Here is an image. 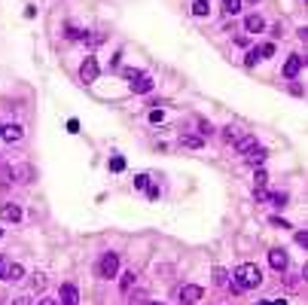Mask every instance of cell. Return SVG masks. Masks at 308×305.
Wrapping results in <instances>:
<instances>
[{
    "label": "cell",
    "instance_id": "obj_1",
    "mask_svg": "<svg viewBox=\"0 0 308 305\" xmlns=\"http://www.w3.org/2000/svg\"><path fill=\"white\" fill-rule=\"evenodd\" d=\"M235 284H238L241 290H253V287H259V284H262V272H259V265H253V262L238 265V269H235Z\"/></svg>",
    "mask_w": 308,
    "mask_h": 305
},
{
    "label": "cell",
    "instance_id": "obj_2",
    "mask_svg": "<svg viewBox=\"0 0 308 305\" xmlns=\"http://www.w3.org/2000/svg\"><path fill=\"white\" fill-rule=\"evenodd\" d=\"M95 275L104 278V281L116 278V275H119V253H116V250L101 253V259H98V265H95Z\"/></svg>",
    "mask_w": 308,
    "mask_h": 305
},
{
    "label": "cell",
    "instance_id": "obj_3",
    "mask_svg": "<svg viewBox=\"0 0 308 305\" xmlns=\"http://www.w3.org/2000/svg\"><path fill=\"white\" fill-rule=\"evenodd\" d=\"M122 76L128 80L131 92H137V95H146V92H152V80H149L146 73H140V70H131V67H125V70H122Z\"/></svg>",
    "mask_w": 308,
    "mask_h": 305
},
{
    "label": "cell",
    "instance_id": "obj_4",
    "mask_svg": "<svg viewBox=\"0 0 308 305\" xmlns=\"http://www.w3.org/2000/svg\"><path fill=\"white\" fill-rule=\"evenodd\" d=\"M80 80L86 86H92L98 80V61H95V55H86V61L80 64Z\"/></svg>",
    "mask_w": 308,
    "mask_h": 305
},
{
    "label": "cell",
    "instance_id": "obj_5",
    "mask_svg": "<svg viewBox=\"0 0 308 305\" xmlns=\"http://www.w3.org/2000/svg\"><path fill=\"white\" fill-rule=\"evenodd\" d=\"M0 137H4L7 143H19L25 137V128L19 122H10V125H0Z\"/></svg>",
    "mask_w": 308,
    "mask_h": 305
},
{
    "label": "cell",
    "instance_id": "obj_6",
    "mask_svg": "<svg viewBox=\"0 0 308 305\" xmlns=\"http://www.w3.org/2000/svg\"><path fill=\"white\" fill-rule=\"evenodd\" d=\"M199 299H202V287H199V284H186V287L180 290V299H177V302H180V305H196Z\"/></svg>",
    "mask_w": 308,
    "mask_h": 305
},
{
    "label": "cell",
    "instance_id": "obj_7",
    "mask_svg": "<svg viewBox=\"0 0 308 305\" xmlns=\"http://www.w3.org/2000/svg\"><path fill=\"white\" fill-rule=\"evenodd\" d=\"M268 262H272V269H275V272H284L287 265H290V256H287V250L275 247V250H268Z\"/></svg>",
    "mask_w": 308,
    "mask_h": 305
},
{
    "label": "cell",
    "instance_id": "obj_8",
    "mask_svg": "<svg viewBox=\"0 0 308 305\" xmlns=\"http://www.w3.org/2000/svg\"><path fill=\"white\" fill-rule=\"evenodd\" d=\"M0 220L4 223H22V208L19 205H0Z\"/></svg>",
    "mask_w": 308,
    "mask_h": 305
},
{
    "label": "cell",
    "instance_id": "obj_9",
    "mask_svg": "<svg viewBox=\"0 0 308 305\" xmlns=\"http://www.w3.org/2000/svg\"><path fill=\"white\" fill-rule=\"evenodd\" d=\"M61 305H80V290H76V284H61Z\"/></svg>",
    "mask_w": 308,
    "mask_h": 305
},
{
    "label": "cell",
    "instance_id": "obj_10",
    "mask_svg": "<svg viewBox=\"0 0 308 305\" xmlns=\"http://www.w3.org/2000/svg\"><path fill=\"white\" fill-rule=\"evenodd\" d=\"M302 55H290L287 58V64H284V76H287V80H296V76H299V70H302Z\"/></svg>",
    "mask_w": 308,
    "mask_h": 305
},
{
    "label": "cell",
    "instance_id": "obj_11",
    "mask_svg": "<svg viewBox=\"0 0 308 305\" xmlns=\"http://www.w3.org/2000/svg\"><path fill=\"white\" fill-rule=\"evenodd\" d=\"M259 143H256V137L253 134H241V137H235V152H241V156H247L250 149H256Z\"/></svg>",
    "mask_w": 308,
    "mask_h": 305
},
{
    "label": "cell",
    "instance_id": "obj_12",
    "mask_svg": "<svg viewBox=\"0 0 308 305\" xmlns=\"http://www.w3.org/2000/svg\"><path fill=\"white\" fill-rule=\"evenodd\" d=\"M244 31H247V34H259V31H265V19H262L259 13H250V16L244 19Z\"/></svg>",
    "mask_w": 308,
    "mask_h": 305
},
{
    "label": "cell",
    "instance_id": "obj_13",
    "mask_svg": "<svg viewBox=\"0 0 308 305\" xmlns=\"http://www.w3.org/2000/svg\"><path fill=\"white\" fill-rule=\"evenodd\" d=\"M265 156H268V152H265L262 146H256V149H250V152H247V165H253V168H256V165H262V162H265Z\"/></svg>",
    "mask_w": 308,
    "mask_h": 305
},
{
    "label": "cell",
    "instance_id": "obj_14",
    "mask_svg": "<svg viewBox=\"0 0 308 305\" xmlns=\"http://www.w3.org/2000/svg\"><path fill=\"white\" fill-rule=\"evenodd\" d=\"M25 278V269L19 262H13V265H7V275H4V281H22Z\"/></svg>",
    "mask_w": 308,
    "mask_h": 305
},
{
    "label": "cell",
    "instance_id": "obj_15",
    "mask_svg": "<svg viewBox=\"0 0 308 305\" xmlns=\"http://www.w3.org/2000/svg\"><path fill=\"white\" fill-rule=\"evenodd\" d=\"M223 13L226 16H238L241 13V0H223Z\"/></svg>",
    "mask_w": 308,
    "mask_h": 305
},
{
    "label": "cell",
    "instance_id": "obj_16",
    "mask_svg": "<svg viewBox=\"0 0 308 305\" xmlns=\"http://www.w3.org/2000/svg\"><path fill=\"white\" fill-rule=\"evenodd\" d=\"M131 287H134V272H122V278H119V290L128 293Z\"/></svg>",
    "mask_w": 308,
    "mask_h": 305
},
{
    "label": "cell",
    "instance_id": "obj_17",
    "mask_svg": "<svg viewBox=\"0 0 308 305\" xmlns=\"http://www.w3.org/2000/svg\"><path fill=\"white\" fill-rule=\"evenodd\" d=\"M253 55H256V58H272V55H275V46H272V43H262L259 49H253Z\"/></svg>",
    "mask_w": 308,
    "mask_h": 305
},
{
    "label": "cell",
    "instance_id": "obj_18",
    "mask_svg": "<svg viewBox=\"0 0 308 305\" xmlns=\"http://www.w3.org/2000/svg\"><path fill=\"white\" fill-rule=\"evenodd\" d=\"M208 10H211V4H202V0H196V4H192V16H199V19H205Z\"/></svg>",
    "mask_w": 308,
    "mask_h": 305
},
{
    "label": "cell",
    "instance_id": "obj_19",
    "mask_svg": "<svg viewBox=\"0 0 308 305\" xmlns=\"http://www.w3.org/2000/svg\"><path fill=\"white\" fill-rule=\"evenodd\" d=\"M265 202H272V205L284 208V205H287V193H268V199H265Z\"/></svg>",
    "mask_w": 308,
    "mask_h": 305
},
{
    "label": "cell",
    "instance_id": "obj_20",
    "mask_svg": "<svg viewBox=\"0 0 308 305\" xmlns=\"http://www.w3.org/2000/svg\"><path fill=\"white\" fill-rule=\"evenodd\" d=\"M64 34H67V40H83V37H86L76 25H67V31H64Z\"/></svg>",
    "mask_w": 308,
    "mask_h": 305
},
{
    "label": "cell",
    "instance_id": "obj_21",
    "mask_svg": "<svg viewBox=\"0 0 308 305\" xmlns=\"http://www.w3.org/2000/svg\"><path fill=\"white\" fill-rule=\"evenodd\" d=\"M180 143L189 146V149H199V146H202V137H189V134H186V137H180Z\"/></svg>",
    "mask_w": 308,
    "mask_h": 305
},
{
    "label": "cell",
    "instance_id": "obj_22",
    "mask_svg": "<svg viewBox=\"0 0 308 305\" xmlns=\"http://www.w3.org/2000/svg\"><path fill=\"white\" fill-rule=\"evenodd\" d=\"M149 186V174H137L134 177V189H146Z\"/></svg>",
    "mask_w": 308,
    "mask_h": 305
},
{
    "label": "cell",
    "instance_id": "obj_23",
    "mask_svg": "<svg viewBox=\"0 0 308 305\" xmlns=\"http://www.w3.org/2000/svg\"><path fill=\"white\" fill-rule=\"evenodd\" d=\"M214 281H217L220 287H229V278H226V272H223V269H214Z\"/></svg>",
    "mask_w": 308,
    "mask_h": 305
},
{
    "label": "cell",
    "instance_id": "obj_24",
    "mask_svg": "<svg viewBox=\"0 0 308 305\" xmlns=\"http://www.w3.org/2000/svg\"><path fill=\"white\" fill-rule=\"evenodd\" d=\"M143 302H146V293H143V290L131 293V299H128V305H143Z\"/></svg>",
    "mask_w": 308,
    "mask_h": 305
},
{
    "label": "cell",
    "instance_id": "obj_25",
    "mask_svg": "<svg viewBox=\"0 0 308 305\" xmlns=\"http://www.w3.org/2000/svg\"><path fill=\"white\" fill-rule=\"evenodd\" d=\"M122 168H125V159L122 156H113L110 159V171H122Z\"/></svg>",
    "mask_w": 308,
    "mask_h": 305
},
{
    "label": "cell",
    "instance_id": "obj_26",
    "mask_svg": "<svg viewBox=\"0 0 308 305\" xmlns=\"http://www.w3.org/2000/svg\"><path fill=\"white\" fill-rule=\"evenodd\" d=\"M253 177H256V186H265V183H268V174H265L262 168H256V174H253Z\"/></svg>",
    "mask_w": 308,
    "mask_h": 305
},
{
    "label": "cell",
    "instance_id": "obj_27",
    "mask_svg": "<svg viewBox=\"0 0 308 305\" xmlns=\"http://www.w3.org/2000/svg\"><path fill=\"white\" fill-rule=\"evenodd\" d=\"M253 196H256V202H265V199H268V193H265V186H256V189H253Z\"/></svg>",
    "mask_w": 308,
    "mask_h": 305
},
{
    "label": "cell",
    "instance_id": "obj_28",
    "mask_svg": "<svg viewBox=\"0 0 308 305\" xmlns=\"http://www.w3.org/2000/svg\"><path fill=\"white\" fill-rule=\"evenodd\" d=\"M268 223H272V226H278V229H290V223H287V220H281V217H272Z\"/></svg>",
    "mask_w": 308,
    "mask_h": 305
},
{
    "label": "cell",
    "instance_id": "obj_29",
    "mask_svg": "<svg viewBox=\"0 0 308 305\" xmlns=\"http://www.w3.org/2000/svg\"><path fill=\"white\" fill-rule=\"evenodd\" d=\"M296 244H302V247H308V232H296Z\"/></svg>",
    "mask_w": 308,
    "mask_h": 305
},
{
    "label": "cell",
    "instance_id": "obj_30",
    "mask_svg": "<svg viewBox=\"0 0 308 305\" xmlns=\"http://www.w3.org/2000/svg\"><path fill=\"white\" fill-rule=\"evenodd\" d=\"M7 265H10V262H7V256L0 253V281H4V275H7Z\"/></svg>",
    "mask_w": 308,
    "mask_h": 305
},
{
    "label": "cell",
    "instance_id": "obj_31",
    "mask_svg": "<svg viewBox=\"0 0 308 305\" xmlns=\"http://www.w3.org/2000/svg\"><path fill=\"white\" fill-rule=\"evenodd\" d=\"M223 137H226V140H235V137H238V131H235V128H232V125H229V128H226V131H223Z\"/></svg>",
    "mask_w": 308,
    "mask_h": 305
},
{
    "label": "cell",
    "instance_id": "obj_32",
    "mask_svg": "<svg viewBox=\"0 0 308 305\" xmlns=\"http://www.w3.org/2000/svg\"><path fill=\"white\" fill-rule=\"evenodd\" d=\"M37 305H58V299H52V296H43V299H37Z\"/></svg>",
    "mask_w": 308,
    "mask_h": 305
},
{
    "label": "cell",
    "instance_id": "obj_33",
    "mask_svg": "<svg viewBox=\"0 0 308 305\" xmlns=\"http://www.w3.org/2000/svg\"><path fill=\"white\" fill-rule=\"evenodd\" d=\"M13 305H34V302H31V296H16Z\"/></svg>",
    "mask_w": 308,
    "mask_h": 305
},
{
    "label": "cell",
    "instance_id": "obj_34",
    "mask_svg": "<svg viewBox=\"0 0 308 305\" xmlns=\"http://www.w3.org/2000/svg\"><path fill=\"white\" fill-rule=\"evenodd\" d=\"M67 131H70V134H76V131H80V122L70 119V122H67Z\"/></svg>",
    "mask_w": 308,
    "mask_h": 305
},
{
    "label": "cell",
    "instance_id": "obj_35",
    "mask_svg": "<svg viewBox=\"0 0 308 305\" xmlns=\"http://www.w3.org/2000/svg\"><path fill=\"white\" fill-rule=\"evenodd\" d=\"M149 122H162V110H152L149 113Z\"/></svg>",
    "mask_w": 308,
    "mask_h": 305
},
{
    "label": "cell",
    "instance_id": "obj_36",
    "mask_svg": "<svg viewBox=\"0 0 308 305\" xmlns=\"http://www.w3.org/2000/svg\"><path fill=\"white\" fill-rule=\"evenodd\" d=\"M199 131H202V134H211L214 128H211V122H199Z\"/></svg>",
    "mask_w": 308,
    "mask_h": 305
},
{
    "label": "cell",
    "instance_id": "obj_37",
    "mask_svg": "<svg viewBox=\"0 0 308 305\" xmlns=\"http://www.w3.org/2000/svg\"><path fill=\"white\" fill-rule=\"evenodd\" d=\"M268 305H287V302L284 299H275V302H268Z\"/></svg>",
    "mask_w": 308,
    "mask_h": 305
},
{
    "label": "cell",
    "instance_id": "obj_38",
    "mask_svg": "<svg viewBox=\"0 0 308 305\" xmlns=\"http://www.w3.org/2000/svg\"><path fill=\"white\" fill-rule=\"evenodd\" d=\"M149 305H162V302H149Z\"/></svg>",
    "mask_w": 308,
    "mask_h": 305
},
{
    "label": "cell",
    "instance_id": "obj_39",
    "mask_svg": "<svg viewBox=\"0 0 308 305\" xmlns=\"http://www.w3.org/2000/svg\"><path fill=\"white\" fill-rule=\"evenodd\" d=\"M0 238H4V229H0Z\"/></svg>",
    "mask_w": 308,
    "mask_h": 305
},
{
    "label": "cell",
    "instance_id": "obj_40",
    "mask_svg": "<svg viewBox=\"0 0 308 305\" xmlns=\"http://www.w3.org/2000/svg\"><path fill=\"white\" fill-rule=\"evenodd\" d=\"M202 4H211V0H202Z\"/></svg>",
    "mask_w": 308,
    "mask_h": 305
},
{
    "label": "cell",
    "instance_id": "obj_41",
    "mask_svg": "<svg viewBox=\"0 0 308 305\" xmlns=\"http://www.w3.org/2000/svg\"><path fill=\"white\" fill-rule=\"evenodd\" d=\"M259 305H268V302H259Z\"/></svg>",
    "mask_w": 308,
    "mask_h": 305
},
{
    "label": "cell",
    "instance_id": "obj_42",
    "mask_svg": "<svg viewBox=\"0 0 308 305\" xmlns=\"http://www.w3.org/2000/svg\"><path fill=\"white\" fill-rule=\"evenodd\" d=\"M250 4H256V0H250Z\"/></svg>",
    "mask_w": 308,
    "mask_h": 305
}]
</instances>
